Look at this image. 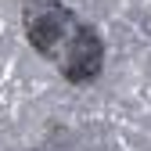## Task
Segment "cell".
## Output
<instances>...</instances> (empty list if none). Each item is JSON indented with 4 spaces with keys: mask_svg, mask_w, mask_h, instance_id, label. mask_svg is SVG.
I'll list each match as a JSON object with an SVG mask.
<instances>
[{
    "mask_svg": "<svg viewBox=\"0 0 151 151\" xmlns=\"http://www.w3.org/2000/svg\"><path fill=\"white\" fill-rule=\"evenodd\" d=\"M29 40L65 79H90L101 68V40L61 4H40L29 11Z\"/></svg>",
    "mask_w": 151,
    "mask_h": 151,
    "instance_id": "cell-1",
    "label": "cell"
}]
</instances>
